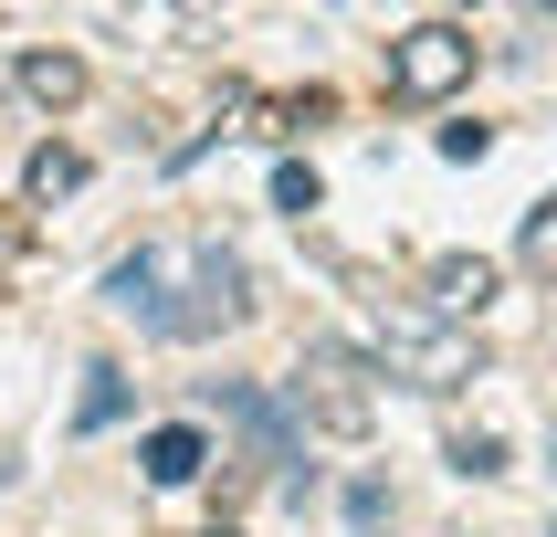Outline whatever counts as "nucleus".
<instances>
[{
    "label": "nucleus",
    "mask_w": 557,
    "mask_h": 537,
    "mask_svg": "<svg viewBox=\"0 0 557 537\" xmlns=\"http://www.w3.org/2000/svg\"><path fill=\"white\" fill-rule=\"evenodd\" d=\"M516 253H527V274L557 284V200H536V211H527V243H516Z\"/></svg>",
    "instance_id": "nucleus-11"
},
{
    "label": "nucleus",
    "mask_w": 557,
    "mask_h": 537,
    "mask_svg": "<svg viewBox=\"0 0 557 537\" xmlns=\"http://www.w3.org/2000/svg\"><path fill=\"white\" fill-rule=\"evenodd\" d=\"M547 464H557V432H547Z\"/></svg>",
    "instance_id": "nucleus-14"
},
{
    "label": "nucleus",
    "mask_w": 557,
    "mask_h": 537,
    "mask_svg": "<svg viewBox=\"0 0 557 537\" xmlns=\"http://www.w3.org/2000/svg\"><path fill=\"white\" fill-rule=\"evenodd\" d=\"M116 411H126V369H106V358H95V369H85V411H74V422H85V432H106Z\"/></svg>",
    "instance_id": "nucleus-10"
},
{
    "label": "nucleus",
    "mask_w": 557,
    "mask_h": 537,
    "mask_svg": "<svg viewBox=\"0 0 557 537\" xmlns=\"http://www.w3.org/2000/svg\"><path fill=\"white\" fill-rule=\"evenodd\" d=\"M453 85H473V32L463 22H410L400 42H389V95L442 106Z\"/></svg>",
    "instance_id": "nucleus-4"
},
{
    "label": "nucleus",
    "mask_w": 557,
    "mask_h": 537,
    "mask_svg": "<svg viewBox=\"0 0 557 537\" xmlns=\"http://www.w3.org/2000/svg\"><path fill=\"white\" fill-rule=\"evenodd\" d=\"M221 411L252 432V453H263V464H295V422H284V401H263V390H221Z\"/></svg>",
    "instance_id": "nucleus-8"
},
{
    "label": "nucleus",
    "mask_w": 557,
    "mask_h": 537,
    "mask_svg": "<svg viewBox=\"0 0 557 537\" xmlns=\"http://www.w3.org/2000/svg\"><path fill=\"white\" fill-rule=\"evenodd\" d=\"M315 200H326V190H315V169H306V158H284V169H274V211H295V221H306Z\"/></svg>",
    "instance_id": "nucleus-12"
},
{
    "label": "nucleus",
    "mask_w": 557,
    "mask_h": 537,
    "mask_svg": "<svg viewBox=\"0 0 557 537\" xmlns=\"http://www.w3.org/2000/svg\"><path fill=\"white\" fill-rule=\"evenodd\" d=\"M284 390H295V411H306L315 432H347V442H358L379 422V358H369V347H347V338H306V358H295Z\"/></svg>",
    "instance_id": "nucleus-3"
},
{
    "label": "nucleus",
    "mask_w": 557,
    "mask_h": 537,
    "mask_svg": "<svg viewBox=\"0 0 557 537\" xmlns=\"http://www.w3.org/2000/svg\"><path fill=\"white\" fill-rule=\"evenodd\" d=\"M22 190L32 200H74V190H85V148H53V137H42L32 169H22Z\"/></svg>",
    "instance_id": "nucleus-9"
},
{
    "label": "nucleus",
    "mask_w": 557,
    "mask_h": 537,
    "mask_svg": "<svg viewBox=\"0 0 557 537\" xmlns=\"http://www.w3.org/2000/svg\"><path fill=\"white\" fill-rule=\"evenodd\" d=\"M484 295H495V264H484V253H442V264H432V316L473 327V316H484Z\"/></svg>",
    "instance_id": "nucleus-5"
},
{
    "label": "nucleus",
    "mask_w": 557,
    "mask_h": 537,
    "mask_svg": "<svg viewBox=\"0 0 557 537\" xmlns=\"http://www.w3.org/2000/svg\"><path fill=\"white\" fill-rule=\"evenodd\" d=\"M106 306L137 316L169 347H200V338H232L252 316V274H243V253L211 243V232H148L137 253H116Z\"/></svg>",
    "instance_id": "nucleus-1"
},
{
    "label": "nucleus",
    "mask_w": 557,
    "mask_h": 537,
    "mask_svg": "<svg viewBox=\"0 0 557 537\" xmlns=\"http://www.w3.org/2000/svg\"><path fill=\"white\" fill-rule=\"evenodd\" d=\"M379 379H400L421 401H453L463 379H484V338L432 316V306H389L379 295Z\"/></svg>",
    "instance_id": "nucleus-2"
},
{
    "label": "nucleus",
    "mask_w": 557,
    "mask_h": 537,
    "mask_svg": "<svg viewBox=\"0 0 557 537\" xmlns=\"http://www.w3.org/2000/svg\"><path fill=\"white\" fill-rule=\"evenodd\" d=\"M453 464L463 474H505V442L495 432H453Z\"/></svg>",
    "instance_id": "nucleus-13"
},
{
    "label": "nucleus",
    "mask_w": 557,
    "mask_h": 537,
    "mask_svg": "<svg viewBox=\"0 0 557 537\" xmlns=\"http://www.w3.org/2000/svg\"><path fill=\"white\" fill-rule=\"evenodd\" d=\"M22 95L42 106V117H63V106H85V53H22Z\"/></svg>",
    "instance_id": "nucleus-7"
},
{
    "label": "nucleus",
    "mask_w": 557,
    "mask_h": 537,
    "mask_svg": "<svg viewBox=\"0 0 557 537\" xmlns=\"http://www.w3.org/2000/svg\"><path fill=\"white\" fill-rule=\"evenodd\" d=\"M211 537H232V527H211Z\"/></svg>",
    "instance_id": "nucleus-15"
},
{
    "label": "nucleus",
    "mask_w": 557,
    "mask_h": 537,
    "mask_svg": "<svg viewBox=\"0 0 557 537\" xmlns=\"http://www.w3.org/2000/svg\"><path fill=\"white\" fill-rule=\"evenodd\" d=\"M137 464H148V485H200L211 442H200V422H158V432L137 442Z\"/></svg>",
    "instance_id": "nucleus-6"
},
{
    "label": "nucleus",
    "mask_w": 557,
    "mask_h": 537,
    "mask_svg": "<svg viewBox=\"0 0 557 537\" xmlns=\"http://www.w3.org/2000/svg\"><path fill=\"white\" fill-rule=\"evenodd\" d=\"M547 537H557V527H547Z\"/></svg>",
    "instance_id": "nucleus-16"
}]
</instances>
